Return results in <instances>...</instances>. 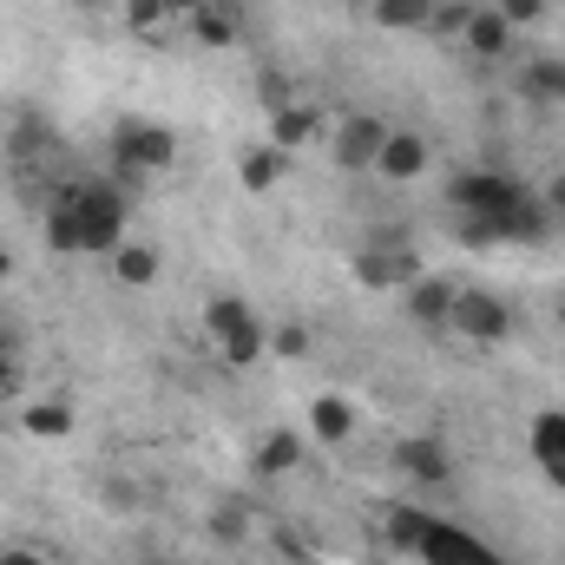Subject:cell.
<instances>
[{"instance_id":"1","label":"cell","mask_w":565,"mask_h":565,"mask_svg":"<svg viewBox=\"0 0 565 565\" xmlns=\"http://www.w3.org/2000/svg\"><path fill=\"white\" fill-rule=\"evenodd\" d=\"M454 204L467 211V237H540L546 231V204L526 191V184H513V178H500V171H467L460 184H454Z\"/></svg>"},{"instance_id":"2","label":"cell","mask_w":565,"mask_h":565,"mask_svg":"<svg viewBox=\"0 0 565 565\" xmlns=\"http://www.w3.org/2000/svg\"><path fill=\"white\" fill-rule=\"evenodd\" d=\"M119 231H126V204L113 184H73L46 217L53 250H119Z\"/></svg>"},{"instance_id":"3","label":"cell","mask_w":565,"mask_h":565,"mask_svg":"<svg viewBox=\"0 0 565 565\" xmlns=\"http://www.w3.org/2000/svg\"><path fill=\"white\" fill-rule=\"evenodd\" d=\"M204 329L217 335V349H224L231 362H250V355L264 349V329H257V316H250L237 296H217V302L204 309Z\"/></svg>"},{"instance_id":"4","label":"cell","mask_w":565,"mask_h":565,"mask_svg":"<svg viewBox=\"0 0 565 565\" xmlns=\"http://www.w3.org/2000/svg\"><path fill=\"white\" fill-rule=\"evenodd\" d=\"M113 151H119L126 171H164V164L178 158V139H171L164 126H151V119H126V126L113 132Z\"/></svg>"},{"instance_id":"5","label":"cell","mask_w":565,"mask_h":565,"mask_svg":"<svg viewBox=\"0 0 565 565\" xmlns=\"http://www.w3.org/2000/svg\"><path fill=\"white\" fill-rule=\"evenodd\" d=\"M427 565H500L493 559V546H480L473 533H460V526H440V520H427L422 546H415Z\"/></svg>"},{"instance_id":"6","label":"cell","mask_w":565,"mask_h":565,"mask_svg":"<svg viewBox=\"0 0 565 565\" xmlns=\"http://www.w3.org/2000/svg\"><path fill=\"white\" fill-rule=\"evenodd\" d=\"M460 335H473V342H500L507 335V309L487 296V289H454V316H447Z\"/></svg>"},{"instance_id":"7","label":"cell","mask_w":565,"mask_h":565,"mask_svg":"<svg viewBox=\"0 0 565 565\" xmlns=\"http://www.w3.org/2000/svg\"><path fill=\"white\" fill-rule=\"evenodd\" d=\"M382 145H388V126H382V119H349V126L335 132V158H342L349 171H375Z\"/></svg>"},{"instance_id":"8","label":"cell","mask_w":565,"mask_h":565,"mask_svg":"<svg viewBox=\"0 0 565 565\" xmlns=\"http://www.w3.org/2000/svg\"><path fill=\"white\" fill-rule=\"evenodd\" d=\"M533 460L546 467L553 487H565V415H540L533 422Z\"/></svg>"},{"instance_id":"9","label":"cell","mask_w":565,"mask_h":565,"mask_svg":"<svg viewBox=\"0 0 565 565\" xmlns=\"http://www.w3.org/2000/svg\"><path fill=\"white\" fill-rule=\"evenodd\" d=\"M422 164H427V145L415 139V132H388L382 158H375L382 178H422Z\"/></svg>"},{"instance_id":"10","label":"cell","mask_w":565,"mask_h":565,"mask_svg":"<svg viewBox=\"0 0 565 565\" xmlns=\"http://www.w3.org/2000/svg\"><path fill=\"white\" fill-rule=\"evenodd\" d=\"M402 467H408L415 480H427V487L447 480V454H440L434 440H402Z\"/></svg>"},{"instance_id":"11","label":"cell","mask_w":565,"mask_h":565,"mask_svg":"<svg viewBox=\"0 0 565 565\" xmlns=\"http://www.w3.org/2000/svg\"><path fill=\"white\" fill-rule=\"evenodd\" d=\"M408 309H415L422 322H447V316H454V289H447V282H415V289H408Z\"/></svg>"},{"instance_id":"12","label":"cell","mask_w":565,"mask_h":565,"mask_svg":"<svg viewBox=\"0 0 565 565\" xmlns=\"http://www.w3.org/2000/svg\"><path fill=\"white\" fill-rule=\"evenodd\" d=\"M507 33H513V26L500 20V7H493V13H473V20H467V40H473V53H507Z\"/></svg>"},{"instance_id":"13","label":"cell","mask_w":565,"mask_h":565,"mask_svg":"<svg viewBox=\"0 0 565 565\" xmlns=\"http://www.w3.org/2000/svg\"><path fill=\"white\" fill-rule=\"evenodd\" d=\"M382 26H427L434 20V0H375Z\"/></svg>"},{"instance_id":"14","label":"cell","mask_w":565,"mask_h":565,"mask_svg":"<svg viewBox=\"0 0 565 565\" xmlns=\"http://www.w3.org/2000/svg\"><path fill=\"white\" fill-rule=\"evenodd\" d=\"M113 264H119V282H151V277H158V257H151L145 244H119V250H113Z\"/></svg>"},{"instance_id":"15","label":"cell","mask_w":565,"mask_h":565,"mask_svg":"<svg viewBox=\"0 0 565 565\" xmlns=\"http://www.w3.org/2000/svg\"><path fill=\"white\" fill-rule=\"evenodd\" d=\"M277 178H282V145H270V151H250V158H244V184H250V191H270Z\"/></svg>"},{"instance_id":"16","label":"cell","mask_w":565,"mask_h":565,"mask_svg":"<svg viewBox=\"0 0 565 565\" xmlns=\"http://www.w3.org/2000/svg\"><path fill=\"white\" fill-rule=\"evenodd\" d=\"M309 422H316V434H322V440H342V434L355 427V415H349V408H342L335 395H322V402L309 408Z\"/></svg>"},{"instance_id":"17","label":"cell","mask_w":565,"mask_h":565,"mask_svg":"<svg viewBox=\"0 0 565 565\" xmlns=\"http://www.w3.org/2000/svg\"><path fill=\"white\" fill-rule=\"evenodd\" d=\"M26 434H40V440H53V434H73V408H60V402H40V408H26Z\"/></svg>"},{"instance_id":"18","label":"cell","mask_w":565,"mask_h":565,"mask_svg":"<svg viewBox=\"0 0 565 565\" xmlns=\"http://www.w3.org/2000/svg\"><path fill=\"white\" fill-rule=\"evenodd\" d=\"M316 132V113H302V106H277V145L289 151V145H302Z\"/></svg>"},{"instance_id":"19","label":"cell","mask_w":565,"mask_h":565,"mask_svg":"<svg viewBox=\"0 0 565 565\" xmlns=\"http://www.w3.org/2000/svg\"><path fill=\"white\" fill-rule=\"evenodd\" d=\"M191 20H198V40H211V46H231L237 40V20H224L217 7H198Z\"/></svg>"},{"instance_id":"20","label":"cell","mask_w":565,"mask_h":565,"mask_svg":"<svg viewBox=\"0 0 565 565\" xmlns=\"http://www.w3.org/2000/svg\"><path fill=\"white\" fill-rule=\"evenodd\" d=\"M296 454H302V440L270 434V440H264V454H257V467H264V473H282V467H296Z\"/></svg>"},{"instance_id":"21","label":"cell","mask_w":565,"mask_h":565,"mask_svg":"<svg viewBox=\"0 0 565 565\" xmlns=\"http://www.w3.org/2000/svg\"><path fill=\"white\" fill-rule=\"evenodd\" d=\"M158 20H171L164 0H126V26L132 33H158Z\"/></svg>"},{"instance_id":"22","label":"cell","mask_w":565,"mask_h":565,"mask_svg":"<svg viewBox=\"0 0 565 565\" xmlns=\"http://www.w3.org/2000/svg\"><path fill=\"white\" fill-rule=\"evenodd\" d=\"M540 7H546V0H507V7H500V20H507V26H513V20H533V13H540Z\"/></svg>"},{"instance_id":"23","label":"cell","mask_w":565,"mask_h":565,"mask_svg":"<svg viewBox=\"0 0 565 565\" xmlns=\"http://www.w3.org/2000/svg\"><path fill=\"white\" fill-rule=\"evenodd\" d=\"M277 349H282V355H302L309 342H302V329H282V335H277Z\"/></svg>"},{"instance_id":"24","label":"cell","mask_w":565,"mask_h":565,"mask_svg":"<svg viewBox=\"0 0 565 565\" xmlns=\"http://www.w3.org/2000/svg\"><path fill=\"white\" fill-rule=\"evenodd\" d=\"M13 382H20V375H13V362H7V355H0V402H7V395H13Z\"/></svg>"},{"instance_id":"25","label":"cell","mask_w":565,"mask_h":565,"mask_svg":"<svg viewBox=\"0 0 565 565\" xmlns=\"http://www.w3.org/2000/svg\"><path fill=\"white\" fill-rule=\"evenodd\" d=\"M198 7H211V0H164V13H198Z\"/></svg>"},{"instance_id":"26","label":"cell","mask_w":565,"mask_h":565,"mask_svg":"<svg viewBox=\"0 0 565 565\" xmlns=\"http://www.w3.org/2000/svg\"><path fill=\"white\" fill-rule=\"evenodd\" d=\"M0 565H40V559H33V553H7Z\"/></svg>"},{"instance_id":"27","label":"cell","mask_w":565,"mask_h":565,"mask_svg":"<svg viewBox=\"0 0 565 565\" xmlns=\"http://www.w3.org/2000/svg\"><path fill=\"white\" fill-rule=\"evenodd\" d=\"M553 198H559V211H565V178H559V191H553Z\"/></svg>"},{"instance_id":"28","label":"cell","mask_w":565,"mask_h":565,"mask_svg":"<svg viewBox=\"0 0 565 565\" xmlns=\"http://www.w3.org/2000/svg\"><path fill=\"white\" fill-rule=\"evenodd\" d=\"M79 7H106V0H79Z\"/></svg>"},{"instance_id":"29","label":"cell","mask_w":565,"mask_h":565,"mask_svg":"<svg viewBox=\"0 0 565 565\" xmlns=\"http://www.w3.org/2000/svg\"><path fill=\"white\" fill-rule=\"evenodd\" d=\"M0 277H7V257H0Z\"/></svg>"}]
</instances>
